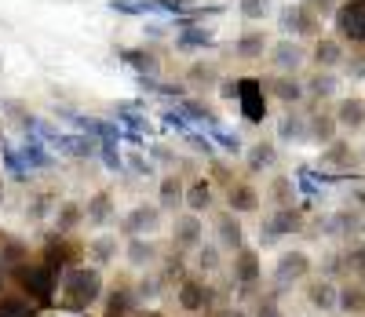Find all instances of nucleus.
Instances as JSON below:
<instances>
[{
    "label": "nucleus",
    "mask_w": 365,
    "mask_h": 317,
    "mask_svg": "<svg viewBox=\"0 0 365 317\" xmlns=\"http://www.w3.org/2000/svg\"><path fill=\"white\" fill-rule=\"evenodd\" d=\"M99 289H103V281H99L96 270H88V266H81V270H66V296H73L77 306L96 303V299H99Z\"/></svg>",
    "instance_id": "1"
},
{
    "label": "nucleus",
    "mask_w": 365,
    "mask_h": 317,
    "mask_svg": "<svg viewBox=\"0 0 365 317\" xmlns=\"http://www.w3.org/2000/svg\"><path fill=\"white\" fill-rule=\"evenodd\" d=\"M237 103L249 124H259L267 113V99H263V84L259 80H237Z\"/></svg>",
    "instance_id": "2"
},
{
    "label": "nucleus",
    "mask_w": 365,
    "mask_h": 317,
    "mask_svg": "<svg viewBox=\"0 0 365 317\" xmlns=\"http://www.w3.org/2000/svg\"><path fill=\"white\" fill-rule=\"evenodd\" d=\"M336 26H340V33L365 44V0H351V4H344L336 11Z\"/></svg>",
    "instance_id": "3"
},
{
    "label": "nucleus",
    "mask_w": 365,
    "mask_h": 317,
    "mask_svg": "<svg viewBox=\"0 0 365 317\" xmlns=\"http://www.w3.org/2000/svg\"><path fill=\"white\" fill-rule=\"evenodd\" d=\"M51 270L48 266H29V270H22V289L29 292V296H37V299H51Z\"/></svg>",
    "instance_id": "4"
},
{
    "label": "nucleus",
    "mask_w": 365,
    "mask_h": 317,
    "mask_svg": "<svg viewBox=\"0 0 365 317\" xmlns=\"http://www.w3.org/2000/svg\"><path fill=\"white\" fill-rule=\"evenodd\" d=\"M303 274H307V256H303V251H289V256H282V263H278V284L282 289L289 281L303 277Z\"/></svg>",
    "instance_id": "5"
},
{
    "label": "nucleus",
    "mask_w": 365,
    "mask_h": 317,
    "mask_svg": "<svg viewBox=\"0 0 365 317\" xmlns=\"http://www.w3.org/2000/svg\"><path fill=\"white\" fill-rule=\"evenodd\" d=\"M292 230H296V212H292V208H282V212L263 227V241L270 244V241H278L282 234H292Z\"/></svg>",
    "instance_id": "6"
},
{
    "label": "nucleus",
    "mask_w": 365,
    "mask_h": 317,
    "mask_svg": "<svg viewBox=\"0 0 365 317\" xmlns=\"http://www.w3.org/2000/svg\"><path fill=\"white\" fill-rule=\"evenodd\" d=\"M117 15H165L161 0H113L110 4Z\"/></svg>",
    "instance_id": "7"
},
{
    "label": "nucleus",
    "mask_w": 365,
    "mask_h": 317,
    "mask_svg": "<svg viewBox=\"0 0 365 317\" xmlns=\"http://www.w3.org/2000/svg\"><path fill=\"white\" fill-rule=\"evenodd\" d=\"M299 62H303V51L296 48V44H278V48H274V66H278V70H299Z\"/></svg>",
    "instance_id": "8"
},
{
    "label": "nucleus",
    "mask_w": 365,
    "mask_h": 317,
    "mask_svg": "<svg viewBox=\"0 0 365 317\" xmlns=\"http://www.w3.org/2000/svg\"><path fill=\"white\" fill-rule=\"evenodd\" d=\"M179 303L187 306V310H201L212 303V292L201 289V284H182V292H179Z\"/></svg>",
    "instance_id": "9"
},
{
    "label": "nucleus",
    "mask_w": 365,
    "mask_h": 317,
    "mask_svg": "<svg viewBox=\"0 0 365 317\" xmlns=\"http://www.w3.org/2000/svg\"><path fill=\"white\" fill-rule=\"evenodd\" d=\"M154 227H158V208H135V212L128 215V223H125V230H128V234L154 230Z\"/></svg>",
    "instance_id": "10"
},
{
    "label": "nucleus",
    "mask_w": 365,
    "mask_h": 317,
    "mask_svg": "<svg viewBox=\"0 0 365 317\" xmlns=\"http://www.w3.org/2000/svg\"><path fill=\"white\" fill-rule=\"evenodd\" d=\"M340 124H347V128H361V124H365V103L361 99L340 103Z\"/></svg>",
    "instance_id": "11"
},
{
    "label": "nucleus",
    "mask_w": 365,
    "mask_h": 317,
    "mask_svg": "<svg viewBox=\"0 0 365 317\" xmlns=\"http://www.w3.org/2000/svg\"><path fill=\"white\" fill-rule=\"evenodd\" d=\"M216 230H220V241H223V248H241V227L234 223V215H220Z\"/></svg>",
    "instance_id": "12"
},
{
    "label": "nucleus",
    "mask_w": 365,
    "mask_h": 317,
    "mask_svg": "<svg viewBox=\"0 0 365 317\" xmlns=\"http://www.w3.org/2000/svg\"><path fill=\"white\" fill-rule=\"evenodd\" d=\"M175 44H179V48H208V44H212V33H208V29H197V26H187V29L175 37Z\"/></svg>",
    "instance_id": "13"
},
{
    "label": "nucleus",
    "mask_w": 365,
    "mask_h": 317,
    "mask_svg": "<svg viewBox=\"0 0 365 317\" xmlns=\"http://www.w3.org/2000/svg\"><path fill=\"white\" fill-rule=\"evenodd\" d=\"M22 161H26V165H34V168H48V165H51V157L44 153L41 139H26V146H22Z\"/></svg>",
    "instance_id": "14"
},
{
    "label": "nucleus",
    "mask_w": 365,
    "mask_h": 317,
    "mask_svg": "<svg viewBox=\"0 0 365 317\" xmlns=\"http://www.w3.org/2000/svg\"><path fill=\"white\" fill-rule=\"evenodd\" d=\"M55 146L63 153H70V157H88L91 153V142L81 139V135H55Z\"/></svg>",
    "instance_id": "15"
},
{
    "label": "nucleus",
    "mask_w": 365,
    "mask_h": 317,
    "mask_svg": "<svg viewBox=\"0 0 365 317\" xmlns=\"http://www.w3.org/2000/svg\"><path fill=\"white\" fill-rule=\"evenodd\" d=\"M314 58L322 62V66H336V62H344V48H340L336 41H318Z\"/></svg>",
    "instance_id": "16"
},
{
    "label": "nucleus",
    "mask_w": 365,
    "mask_h": 317,
    "mask_svg": "<svg viewBox=\"0 0 365 317\" xmlns=\"http://www.w3.org/2000/svg\"><path fill=\"white\" fill-rule=\"evenodd\" d=\"M175 237H179V244H197V237H201V223L190 215V219H179L175 223Z\"/></svg>",
    "instance_id": "17"
},
{
    "label": "nucleus",
    "mask_w": 365,
    "mask_h": 317,
    "mask_svg": "<svg viewBox=\"0 0 365 317\" xmlns=\"http://www.w3.org/2000/svg\"><path fill=\"white\" fill-rule=\"evenodd\" d=\"M311 303H314L318 310H329L332 303H336V292H332V284H329V281L311 284Z\"/></svg>",
    "instance_id": "18"
},
{
    "label": "nucleus",
    "mask_w": 365,
    "mask_h": 317,
    "mask_svg": "<svg viewBox=\"0 0 365 317\" xmlns=\"http://www.w3.org/2000/svg\"><path fill=\"white\" fill-rule=\"evenodd\" d=\"M0 317H37V313L26 299H4L0 303Z\"/></svg>",
    "instance_id": "19"
},
{
    "label": "nucleus",
    "mask_w": 365,
    "mask_h": 317,
    "mask_svg": "<svg viewBox=\"0 0 365 317\" xmlns=\"http://www.w3.org/2000/svg\"><path fill=\"white\" fill-rule=\"evenodd\" d=\"M340 306H344L347 313H361V310H365V292H361V289H344V292H340Z\"/></svg>",
    "instance_id": "20"
},
{
    "label": "nucleus",
    "mask_w": 365,
    "mask_h": 317,
    "mask_svg": "<svg viewBox=\"0 0 365 317\" xmlns=\"http://www.w3.org/2000/svg\"><path fill=\"white\" fill-rule=\"evenodd\" d=\"M230 204L237 212H252L256 208V194H252L249 186H237V189H230Z\"/></svg>",
    "instance_id": "21"
},
{
    "label": "nucleus",
    "mask_w": 365,
    "mask_h": 317,
    "mask_svg": "<svg viewBox=\"0 0 365 317\" xmlns=\"http://www.w3.org/2000/svg\"><path fill=\"white\" fill-rule=\"evenodd\" d=\"M120 58L132 62V66H135L139 73H154V58H150L146 51H120Z\"/></svg>",
    "instance_id": "22"
},
{
    "label": "nucleus",
    "mask_w": 365,
    "mask_h": 317,
    "mask_svg": "<svg viewBox=\"0 0 365 317\" xmlns=\"http://www.w3.org/2000/svg\"><path fill=\"white\" fill-rule=\"evenodd\" d=\"M256 256H252V251H241V256H237V277L241 281H256Z\"/></svg>",
    "instance_id": "23"
},
{
    "label": "nucleus",
    "mask_w": 365,
    "mask_h": 317,
    "mask_svg": "<svg viewBox=\"0 0 365 317\" xmlns=\"http://www.w3.org/2000/svg\"><path fill=\"white\" fill-rule=\"evenodd\" d=\"M278 132H282V139H303L307 135V124H303L299 117H285Z\"/></svg>",
    "instance_id": "24"
},
{
    "label": "nucleus",
    "mask_w": 365,
    "mask_h": 317,
    "mask_svg": "<svg viewBox=\"0 0 365 317\" xmlns=\"http://www.w3.org/2000/svg\"><path fill=\"white\" fill-rule=\"evenodd\" d=\"M117 120H125L132 132H139L143 124H146V120H143V113H139V106H117Z\"/></svg>",
    "instance_id": "25"
},
{
    "label": "nucleus",
    "mask_w": 365,
    "mask_h": 317,
    "mask_svg": "<svg viewBox=\"0 0 365 317\" xmlns=\"http://www.w3.org/2000/svg\"><path fill=\"white\" fill-rule=\"evenodd\" d=\"M179 201H182L179 182H175V179H165V186H161V204H165V208H175Z\"/></svg>",
    "instance_id": "26"
},
{
    "label": "nucleus",
    "mask_w": 365,
    "mask_h": 317,
    "mask_svg": "<svg viewBox=\"0 0 365 317\" xmlns=\"http://www.w3.org/2000/svg\"><path fill=\"white\" fill-rule=\"evenodd\" d=\"M106 215H110V197H106V194H99L96 201L88 204V219H91V223H103Z\"/></svg>",
    "instance_id": "27"
},
{
    "label": "nucleus",
    "mask_w": 365,
    "mask_h": 317,
    "mask_svg": "<svg viewBox=\"0 0 365 317\" xmlns=\"http://www.w3.org/2000/svg\"><path fill=\"white\" fill-rule=\"evenodd\" d=\"M187 204H190L194 212H201V208L208 204V186H205V179H201V182L190 189V194H187Z\"/></svg>",
    "instance_id": "28"
},
{
    "label": "nucleus",
    "mask_w": 365,
    "mask_h": 317,
    "mask_svg": "<svg viewBox=\"0 0 365 317\" xmlns=\"http://www.w3.org/2000/svg\"><path fill=\"white\" fill-rule=\"evenodd\" d=\"M274 88H278V99H285V103H296L299 95H303V88H299L296 80H278Z\"/></svg>",
    "instance_id": "29"
},
{
    "label": "nucleus",
    "mask_w": 365,
    "mask_h": 317,
    "mask_svg": "<svg viewBox=\"0 0 365 317\" xmlns=\"http://www.w3.org/2000/svg\"><path fill=\"white\" fill-rule=\"evenodd\" d=\"M237 55H263V33H256V37H245V41H241L237 44Z\"/></svg>",
    "instance_id": "30"
},
{
    "label": "nucleus",
    "mask_w": 365,
    "mask_h": 317,
    "mask_svg": "<svg viewBox=\"0 0 365 317\" xmlns=\"http://www.w3.org/2000/svg\"><path fill=\"white\" fill-rule=\"evenodd\" d=\"M241 15L245 19H263L267 15V0H241Z\"/></svg>",
    "instance_id": "31"
},
{
    "label": "nucleus",
    "mask_w": 365,
    "mask_h": 317,
    "mask_svg": "<svg viewBox=\"0 0 365 317\" xmlns=\"http://www.w3.org/2000/svg\"><path fill=\"white\" fill-rule=\"evenodd\" d=\"M182 113H187V117H197L201 124H216V117H212L201 103H182Z\"/></svg>",
    "instance_id": "32"
},
{
    "label": "nucleus",
    "mask_w": 365,
    "mask_h": 317,
    "mask_svg": "<svg viewBox=\"0 0 365 317\" xmlns=\"http://www.w3.org/2000/svg\"><path fill=\"white\" fill-rule=\"evenodd\" d=\"M165 124H168V128H175V132H182V135H190V124H187V117L175 113V110H165Z\"/></svg>",
    "instance_id": "33"
},
{
    "label": "nucleus",
    "mask_w": 365,
    "mask_h": 317,
    "mask_svg": "<svg viewBox=\"0 0 365 317\" xmlns=\"http://www.w3.org/2000/svg\"><path fill=\"white\" fill-rule=\"evenodd\" d=\"M267 165H274V150L267 142H259L256 153H252V168H267Z\"/></svg>",
    "instance_id": "34"
},
{
    "label": "nucleus",
    "mask_w": 365,
    "mask_h": 317,
    "mask_svg": "<svg viewBox=\"0 0 365 317\" xmlns=\"http://www.w3.org/2000/svg\"><path fill=\"white\" fill-rule=\"evenodd\" d=\"M99 150H103V161H106V168H113V172H120V168H125V161H120V157L113 153V150H117L113 142H103Z\"/></svg>",
    "instance_id": "35"
},
{
    "label": "nucleus",
    "mask_w": 365,
    "mask_h": 317,
    "mask_svg": "<svg viewBox=\"0 0 365 317\" xmlns=\"http://www.w3.org/2000/svg\"><path fill=\"white\" fill-rule=\"evenodd\" d=\"M311 88H314V91H318V95H332V91H336V77H329V73H325V77H322V73H318V77H314V84H311Z\"/></svg>",
    "instance_id": "36"
},
{
    "label": "nucleus",
    "mask_w": 365,
    "mask_h": 317,
    "mask_svg": "<svg viewBox=\"0 0 365 317\" xmlns=\"http://www.w3.org/2000/svg\"><path fill=\"white\" fill-rule=\"evenodd\" d=\"M212 135H216V142H220V146H227L230 153H237V150H241L237 135H227V132H220V128H212Z\"/></svg>",
    "instance_id": "37"
},
{
    "label": "nucleus",
    "mask_w": 365,
    "mask_h": 317,
    "mask_svg": "<svg viewBox=\"0 0 365 317\" xmlns=\"http://www.w3.org/2000/svg\"><path fill=\"white\" fill-rule=\"evenodd\" d=\"M128 256H132V263H146V259H150V244H143V241H132Z\"/></svg>",
    "instance_id": "38"
},
{
    "label": "nucleus",
    "mask_w": 365,
    "mask_h": 317,
    "mask_svg": "<svg viewBox=\"0 0 365 317\" xmlns=\"http://www.w3.org/2000/svg\"><path fill=\"white\" fill-rule=\"evenodd\" d=\"M314 135H318V139H332V124H329V117H318V120H314Z\"/></svg>",
    "instance_id": "39"
},
{
    "label": "nucleus",
    "mask_w": 365,
    "mask_h": 317,
    "mask_svg": "<svg viewBox=\"0 0 365 317\" xmlns=\"http://www.w3.org/2000/svg\"><path fill=\"white\" fill-rule=\"evenodd\" d=\"M96 256L106 263V259L113 256V241H96Z\"/></svg>",
    "instance_id": "40"
},
{
    "label": "nucleus",
    "mask_w": 365,
    "mask_h": 317,
    "mask_svg": "<svg viewBox=\"0 0 365 317\" xmlns=\"http://www.w3.org/2000/svg\"><path fill=\"white\" fill-rule=\"evenodd\" d=\"M201 266L205 270H216V248H205L201 251Z\"/></svg>",
    "instance_id": "41"
},
{
    "label": "nucleus",
    "mask_w": 365,
    "mask_h": 317,
    "mask_svg": "<svg viewBox=\"0 0 365 317\" xmlns=\"http://www.w3.org/2000/svg\"><path fill=\"white\" fill-rule=\"evenodd\" d=\"M347 263H354V270H365V248H354L347 256Z\"/></svg>",
    "instance_id": "42"
},
{
    "label": "nucleus",
    "mask_w": 365,
    "mask_h": 317,
    "mask_svg": "<svg viewBox=\"0 0 365 317\" xmlns=\"http://www.w3.org/2000/svg\"><path fill=\"white\" fill-rule=\"evenodd\" d=\"M70 223H77V208L73 204H66V212H63V227H70Z\"/></svg>",
    "instance_id": "43"
},
{
    "label": "nucleus",
    "mask_w": 365,
    "mask_h": 317,
    "mask_svg": "<svg viewBox=\"0 0 365 317\" xmlns=\"http://www.w3.org/2000/svg\"><path fill=\"white\" fill-rule=\"evenodd\" d=\"M259 317H282V313H278V306H274V303H263L259 306Z\"/></svg>",
    "instance_id": "44"
},
{
    "label": "nucleus",
    "mask_w": 365,
    "mask_h": 317,
    "mask_svg": "<svg viewBox=\"0 0 365 317\" xmlns=\"http://www.w3.org/2000/svg\"><path fill=\"white\" fill-rule=\"evenodd\" d=\"M354 77H365V58H354V66H347Z\"/></svg>",
    "instance_id": "45"
},
{
    "label": "nucleus",
    "mask_w": 365,
    "mask_h": 317,
    "mask_svg": "<svg viewBox=\"0 0 365 317\" xmlns=\"http://www.w3.org/2000/svg\"><path fill=\"white\" fill-rule=\"evenodd\" d=\"M132 172H139V175H146V172H150V165H146V161H139V157H135V161H132Z\"/></svg>",
    "instance_id": "46"
},
{
    "label": "nucleus",
    "mask_w": 365,
    "mask_h": 317,
    "mask_svg": "<svg viewBox=\"0 0 365 317\" xmlns=\"http://www.w3.org/2000/svg\"><path fill=\"white\" fill-rule=\"evenodd\" d=\"M314 4H318V8H329V0H314Z\"/></svg>",
    "instance_id": "47"
},
{
    "label": "nucleus",
    "mask_w": 365,
    "mask_h": 317,
    "mask_svg": "<svg viewBox=\"0 0 365 317\" xmlns=\"http://www.w3.org/2000/svg\"><path fill=\"white\" fill-rule=\"evenodd\" d=\"M230 317H245V313H241V310H234V313H230Z\"/></svg>",
    "instance_id": "48"
}]
</instances>
